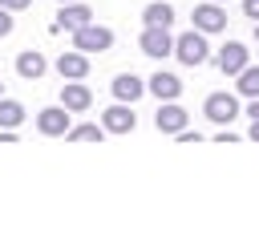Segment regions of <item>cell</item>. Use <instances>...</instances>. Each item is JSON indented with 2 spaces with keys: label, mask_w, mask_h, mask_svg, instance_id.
I'll return each mask as SVG.
<instances>
[{
  "label": "cell",
  "mask_w": 259,
  "mask_h": 243,
  "mask_svg": "<svg viewBox=\"0 0 259 243\" xmlns=\"http://www.w3.org/2000/svg\"><path fill=\"white\" fill-rule=\"evenodd\" d=\"M178 138H182L186 146H194V142H198V130H186V126H182V130H178Z\"/></svg>",
  "instance_id": "obj_22"
},
{
  "label": "cell",
  "mask_w": 259,
  "mask_h": 243,
  "mask_svg": "<svg viewBox=\"0 0 259 243\" xmlns=\"http://www.w3.org/2000/svg\"><path fill=\"white\" fill-rule=\"evenodd\" d=\"M8 32H12V12L0 8V36H8Z\"/></svg>",
  "instance_id": "obj_20"
},
{
  "label": "cell",
  "mask_w": 259,
  "mask_h": 243,
  "mask_svg": "<svg viewBox=\"0 0 259 243\" xmlns=\"http://www.w3.org/2000/svg\"><path fill=\"white\" fill-rule=\"evenodd\" d=\"M57 4H73V0H57Z\"/></svg>",
  "instance_id": "obj_28"
},
{
  "label": "cell",
  "mask_w": 259,
  "mask_h": 243,
  "mask_svg": "<svg viewBox=\"0 0 259 243\" xmlns=\"http://www.w3.org/2000/svg\"><path fill=\"white\" fill-rule=\"evenodd\" d=\"M194 28H198V32H219V28H227V12H223L214 0H206V4L194 8Z\"/></svg>",
  "instance_id": "obj_10"
},
{
  "label": "cell",
  "mask_w": 259,
  "mask_h": 243,
  "mask_svg": "<svg viewBox=\"0 0 259 243\" xmlns=\"http://www.w3.org/2000/svg\"><path fill=\"white\" fill-rule=\"evenodd\" d=\"M142 93H146V81L138 73H117L113 77V97L117 101H138Z\"/></svg>",
  "instance_id": "obj_12"
},
{
  "label": "cell",
  "mask_w": 259,
  "mask_h": 243,
  "mask_svg": "<svg viewBox=\"0 0 259 243\" xmlns=\"http://www.w3.org/2000/svg\"><path fill=\"white\" fill-rule=\"evenodd\" d=\"M69 126H73V113H69L65 105H49V109L36 113V130H40L45 138H61Z\"/></svg>",
  "instance_id": "obj_4"
},
{
  "label": "cell",
  "mask_w": 259,
  "mask_h": 243,
  "mask_svg": "<svg viewBox=\"0 0 259 243\" xmlns=\"http://www.w3.org/2000/svg\"><path fill=\"white\" fill-rule=\"evenodd\" d=\"M113 45V32L105 28V24H85V28H77L73 32V49H81V53H105Z\"/></svg>",
  "instance_id": "obj_2"
},
{
  "label": "cell",
  "mask_w": 259,
  "mask_h": 243,
  "mask_svg": "<svg viewBox=\"0 0 259 243\" xmlns=\"http://www.w3.org/2000/svg\"><path fill=\"white\" fill-rule=\"evenodd\" d=\"M243 65H247V45L227 40V45L219 49V69H223V73H239Z\"/></svg>",
  "instance_id": "obj_14"
},
{
  "label": "cell",
  "mask_w": 259,
  "mask_h": 243,
  "mask_svg": "<svg viewBox=\"0 0 259 243\" xmlns=\"http://www.w3.org/2000/svg\"><path fill=\"white\" fill-rule=\"evenodd\" d=\"M142 20H146L150 28H170V24H174V8H170V4H146Z\"/></svg>",
  "instance_id": "obj_16"
},
{
  "label": "cell",
  "mask_w": 259,
  "mask_h": 243,
  "mask_svg": "<svg viewBox=\"0 0 259 243\" xmlns=\"http://www.w3.org/2000/svg\"><path fill=\"white\" fill-rule=\"evenodd\" d=\"M235 77H239L235 85H239V93H243V97H259V65H251V61H247Z\"/></svg>",
  "instance_id": "obj_18"
},
{
  "label": "cell",
  "mask_w": 259,
  "mask_h": 243,
  "mask_svg": "<svg viewBox=\"0 0 259 243\" xmlns=\"http://www.w3.org/2000/svg\"><path fill=\"white\" fill-rule=\"evenodd\" d=\"M93 20V8H85V4H61V16H57V24L53 28H61V32H77V28H85Z\"/></svg>",
  "instance_id": "obj_7"
},
{
  "label": "cell",
  "mask_w": 259,
  "mask_h": 243,
  "mask_svg": "<svg viewBox=\"0 0 259 243\" xmlns=\"http://www.w3.org/2000/svg\"><path fill=\"white\" fill-rule=\"evenodd\" d=\"M174 53H178L182 65H202V61L210 57V45H206V36H202L198 28H190V32H182V36L174 40Z\"/></svg>",
  "instance_id": "obj_1"
},
{
  "label": "cell",
  "mask_w": 259,
  "mask_h": 243,
  "mask_svg": "<svg viewBox=\"0 0 259 243\" xmlns=\"http://www.w3.org/2000/svg\"><path fill=\"white\" fill-rule=\"evenodd\" d=\"M154 126H158L162 134H178V130L186 126V109H182V105H174V101H166V105L154 113Z\"/></svg>",
  "instance_id": "obj_13"
},
{
  "label": "cell",
  "mask_w": 259,
  "mask_h": 243,
  "mask_svg": "<svg viewBox=\"0 0 259 243\" xmlns=\"http://www.w3.org/2000/svg\"><path fill=\"white\" fill-rule=\"evenodd\" d=\"M24 122V105L12 97H0V130H16Z\"/></svg>",
  "instance_id": "obj_17"
},
{
  "label": "cell",
  "mask_w": 259,
  "mask_h": 243,
  "mask_svg": "<svg viewBox=\"0 0 259 243\" xmlns=\"http://www.w3.org/2000/svg\"><path fill=\"white\" fill-rule=\"evenodd\" d=\"M251 117H259V97H251V109H247Z\"/></svg>",
  "instance_id": "obj_25"
},
{
  "label": "cell",
  "mask_w": 259,
  "mask_h": 243,
  "mask_svg": "<svg viewBox=\"0 0 259 243\" xmlns=\"http://www.w3.org/2000/svg\"><path fill=\"white\" fill-rule=\"evenodd\" d=\"M202 113H206L214 126H231V122L239 117V97H235V93H210L206 105H202Z\"/></svg>",
  "instance_id": "obj_3"
},
{
  "label": "cell",
  "mask_w": 259,
  "mask_h": 243,
  "mask_svg": "<svg viewBox=\"0 0 259 243\" xmlns=\"http://www.w3.org/2000/svg\"><path fill=\"white\" fill-rule=\"evenodd\" d=\"M61 105H65L69 113H85V109L93 105L89 85H81V81H65V85H61Z\"/></svg>",
  "instance_id": "obj_9"
},
{
  "label": "cell",
  "mask_w": 259,
  "mask_h": 243,
  "mask_svg": "<svg viewBox=\"0 0 259 243\" xmlns=\"http://www.w3.org/2000/svg\"><path fill=\"white\" fill-rule=\"evenodd\" d=\"M32 0H0V8H8V12H24Z\"/></svg>",
  "instance_id": "obj_21"
},
{
  "label": "cell",
  "mask_w": 259,
  "mask_h": 243,
  "mask_svg": "<svg viewBox=\"0 0 259 243\" xmlns=\"http://www.w3.org/2000/svg\"><path fill=\"white\" fill-rule=\"evenodd\" d=\"M255 40H259V20H255Z\"/></svg>",
  "instance_id": "obj_26"
},
{
  "label": "cell",
  "mask_w": 259,
  "mask_h": 243,
  "mask_svg": "<svg viewBox=\"0 0 259 243\" xmlns=\"http://www.w3.org/2000/svg\"><path fill=\"white\" fill-rule=\"evenodd\" d=\"M214 4H223V0H214Z\"/></svg>",
  "instance_id": "obj_29"
},
{
  "label": "cell",
  "mask_w": 259,
  "mask_h": 243,
  "mask_svg": "<svg viewBox=\"0 0 259 243\" xmlns=\"http://www.w3.org/2000/svg\"><path fill=\"white\" fill-rule=\"evenodd\" d=\"M142 53H150V57H166V53H174V36H170V28H142Z\"/></svg>",
  "instance_id": "obj_8"
},
{
  "label": "cell",
  "mask_w": 259,
  "mask_h": 243,
  "mask_svg": "<svg viewBox=\"0 0 259 243\" xmlns=\"http://www.w3.org/2000/svg\"><path fill=\"white\" fill-rule=\"evenodd\" d=\"M247 134H251V138L259 142V117H251V130H247Z\"/></svg>",
  "instance_id": "obj_24"
},
{
  "label": "cell",
  "mask_w": 259,
  "mask_h": 243,
  "mask_svg": "<svg viewBox=\"0 0 259 243\" xmlns=\"http://www.w3.org/2000/svg\"><path fill=\"white\" fill-rule=\"evenodd\" d=\"M57 73H61V81H85V77H89V57H85L81 49L61 53V57H57Z\"/></svg>",
  "instance_id": "obj_6"
},
{
  "label": "cell",
  "mask_w": 259,
  "mask_h": 243,
  "mask_svg": "<svg viewBox=\"0 0 259 243\" xmlns=\"http://www.w3.org/2000/svg\"><path fill=\"white\" fill-rule=\"evenodd\" d=\"M138 126V117H134V109L125 105V101H117V105H109L105 113H101V130L105 134H130Z\"/></svg>",
  "instance_id": "obj_5"
},
{
  "label": "cell",
  "mask_w": 259,
  "mask_h": 243,
  "mask_svg": "<svg viewBox=\"0 0 259 243\" xmlns=\"http://www.w3.org/2000/svg\"><path fill=\"white\" fill-rule=\"evenodd\" d=\"M146 89H150V93H154L158 101H174V97L182 93V81H178L174 73H162V69H158V73H154V77L146 81Z\"/></svg>",
  "instance_id": "obj_11"
},
{
  "label": "cell",
  "mask_w": 259,
  "mask_h": 243,
  "mask_svg": "<svg viewBox=\"0 0 259 243\" xmlns=\"http://www.w3.org/2000/svg\"><path fill=\"white\" fill-rule=\"evenodd\" d=\"M0 97H4V81H0Z\"/></svg>",
  "instance_id": "obj_27"
},
{
  "label": "cell",
  "mask_w": 259,
  "mask_h": 243,
  "mask_svg": "<svg viewBox=\"0 0 259 243\" xmlns=\"http://www.w3.org/2000/svg\"><path fill=\"white\" fill-rule=\"evenodd\" d=\"M243 12H247V16H255V20H259V0H243Z\"/></svg>",
  "instance_id": "obj_23"
},
{
  "label": "cell",
  "mask_w": 259,
  "mask_h": 243,
  "mask_svg": "<svg viewBox=\"0 0 259 243\" xmlns=\"http://www.w3.org/2000/svg\"><path fill=\"white\" fill-rule=\"evenodd\" d=\"M45 69H49V61H45L36 49H24V53L16 57V73H20L24 81H36V77H45Z\"/></svg>",
  "instance_id": "obj_15"
},
{
  "label": "cell",
  "mask_w": 259,
  "mask_h": 243,
  "mask_svg": "<svg viewBox=\"0 0 259 243\" xmlns=\"http://www.w3.org/2000/svg\"><path fill=\"white\" fill-rule=\"evenodd\" d=\"M101 134H105V130L93 126V122H85V126H69V130H65L69 142H101Z\"/></svg>",
  "instance_id": "obj_19"
}]
</instances>
